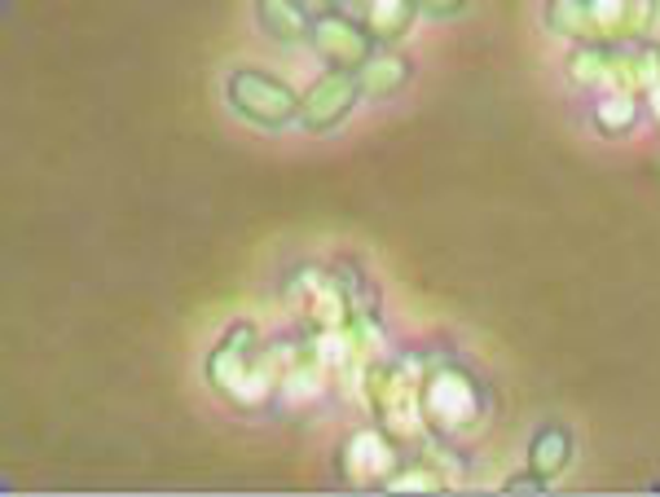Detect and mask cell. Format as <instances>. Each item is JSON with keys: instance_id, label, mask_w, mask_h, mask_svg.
<instances>
[{"instance_id": "cell-7", "label": "cell", "mask_w": 660, "mask_h": 497, "mask_svg": "<svg viewBox=\"0 0 660 497\" xmlns=\"http://www.w3.org/2000/svg\"><path fill=\"white\" fill-rule=\"evenodd\" d=\"M405 75H409V67H405L396 53H379V58H370V62H366L362 89H366V93H393V89L405 84Z\"/></svg>"}, {"instance_id": "cell-5", "label": "cell", "mask_w": 660, "mask_h": 497, "mask_svg": "<svg viewBox=\"0 0 660 497\" xmlns=\"http://www.w3.org/2000/svg\"><path fill=\"white\" fill-rule=\"evenodd\" d=\"M348 9L366 22L370 36L388 40V36H400L409 13H414V0H348Z\"/></svg>"}, {"instance_id": "cell-8", "label": "cell", "mask_w": 660, "mask_h": 497, "mask_svg": "<svg viewBox=\"0 0 660 497\" xmlns=\"http://www.w3.org/2000/svg\"><path fill=\"white\" fill-rule=\"evenodd\" d=\"M563 463H568V436H563V432H555V427H550V432H541V436H537V445H532V467H537L541 476H555Z\"/></svg>"}, {"instance_id": "cell-3", "label": "cell", "mask_w": 660, "mask_h": 497, "mask_svg": "<svg viewBox=\"0 0 660 497\" xmlns=\"http://www.w3.org/2000/svg\"><path fill=\"white\" fill-rule=\"evenodd\" d=\"M313 44H317V53L331 62V67H339V71H348V67H357L362 58H366V36L353 27V22H344V18H322L317 27H313Z\"/></svg>"}, {"instance_id": "cell-9", "label": "cell", "mask_w": 660, "mask_h": 497, "mask_svg": "<svg viewBox=\"0 0 660 497\" xmlns=\"http://www.w3.org/2000/svg\"><path fill=\"white\" fill-rule=\"evenodd\" d=\"M595 124L603 128V132L630 128L634 124V98H630V93H608V98L599 102V111H595Z\"/></svg>"}, {"instance_id": "cell-2", "label": "cell", "mask_w": 660, "mask_h": 497, "mask_svg": "<svg viewBox=\"0 0 660 497\" xmlns=\"http://www.w3.org/2000/svg\"><path fill=\"white\" fill-rule=\"evenodd\" d=\"M230 98H234V106H238L243 115H252V120H261V124H282V120L295 111V93H291L286 84L264 80L256 71L234 75V80H230Z\"/></svg>"}, {"instance_id": "cell-4", "label": "cell", "mask_w": 660, "mask_h": 497, "mask_svg": "<svg viewBox=\"0 0 660 497\" xmlns=\"http://www.w3.org/2000/svg\"><path fill=\"white\" fill-rule=\"evenodd\" d=\"M353 98H357V75H348V71L326 75V80L308 93V102H304V124L331 128L348 106H353Z\"/></svg>"}, {"instance_id": "cell-12", "label": "cell", "mask_w": 660, "mask_h": 497, "mask_svg": "<svg viewBox=\"0 0 660 497\" xmlns=\"http://www.w3.org/2000/svg\"><path fill=\"white\" fill-rule=\"evenodd\" d=\"M304 4H331V0H304Z\"/></svg>"}, {"instance_id": "cell-6", "label": "cell", "mask_w": 660, "mask_h": 497, "mask_svg": "<svg viewBox=\"0 0 660 497\" xmlns=\"http://www.w3.org/2000/svg\"><path fill=\"white\" fill-rule=\"evenodd\" d=\"M261 18H264V27H268L277 40H286V44H295V40L308 36V13H304L299 4H291V0H261Z\"/></svg>"}, {"instance_id": "cell-11", "label": "cell", "mask_w": 660, "mask_h": 497, "mask_svg": "<svg viewBox=\"0 0 660 497\" xmlns=\"http://www.w3.org/2000/svg\"><path fill=\"white\" fill-rule=\"evenodd\" d=\"M423 9H431V13H449V9H458L463 0H418Z\"/></svg>"}, {"instance_id": "cell-1", "label": "cell", "mask_w": 660, "mask_h": 497, "mask_svg": "<svg viewBox=\"0 0 660 497\" xmlns=\"http://www.w3.org/2000/svg\"><path fill=\"white\" fill-rule=\"evenodd\" d=\"M476 409H480L476 387H471L467 374L458 371H440L423 392V414L431 423H440V427H463V423L476 418Z\"/></svg>"}, {"instance_id": "cell-10", "label": "cell", "mask_w": 660, "mask_h": 497, "mask_svg": "<svg viewBox=\"0 0 660 497\" xmlns=\"http://www.w3.org/2000/svg\"><path fill=\"white\" fill-rule=\"evenodd\" d=\"M440 480L436 476H427V471H409V476H396L388 480V489H436Z\"/></svg>"}]
</instances>
